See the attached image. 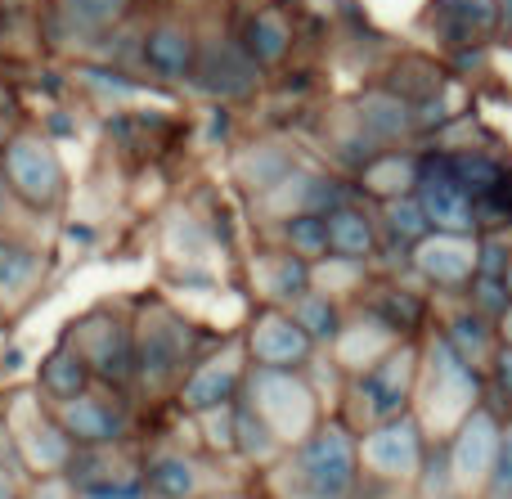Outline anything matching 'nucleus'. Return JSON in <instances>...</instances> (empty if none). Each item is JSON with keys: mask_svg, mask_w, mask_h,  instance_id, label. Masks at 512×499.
Returning a JSON list of instances; mask_svg holds the SVG:
<instances>
[{"mask_svg": "<svg viewBox=\"0 0 512 499\" xmlns=\"http://www.w3.org/2000/svg\"><path fill=\"white\" fill-rule=\"evenodd\" d=\"M63 338L72 342V347L81 351V360H86L90 378H95L99 387H108V392L126 396V401H135V338H131V311H122V306H90L86 315H77V320L68 324V333ZM140 405V401H135Z\"/></svg>", "mask_w": 512, "mask_h": 499, "instance_id": "8", "label": "nucleus"}, {"mask_svg": "<svg viewBox=\"0 0 512 499\" xmlns=\"http://www.w3.org/2000/svg\"><path fill=\"white\" fill-rule=\"evenodd\" d=\"M373 212H378V230H382V252H400L409 266V248L414 243H423L427 234H432V225H427L423 207H418V198H391V203H373Z\"/></svg>", "mask_w": 512, "mask_h": 499, "instance_id": "33", "label": "nucleus"}, {"mask_svg": "<svg viewBox=\"0 0 512 499\" xmlns=\"http://www.w3.org/2000/svg\"><path fill=\"white\" fill-rule=\"evenodd\" d=\"M400 342L405 338H396L373 311H364V306H346V320H342V329H337V338L324 347V360H328V369L346 383V378L373 369L378 360H387Z\"/></svg>", "mask_w": 512, "mask_h": 499, "instance_id": "20", "label": "nucleus"}, {"mask_svg": "<svg viewBox=\"0 0 512 499\" xmlns=\"http://www.w3.org/2000/svg\"><path fill=\"white\" fill-rule=\"evenodd\" d=\"M418 207H423L427 225L441 234H481L486 230V207L468 194L454 167L445 162V153H427L423 158V176L414 189Z\"/></svg>", "mask_w": 512, "mask_h": 499, "instance_id": "14", "label": "nucleus"}, {"mask_svg": "<svg viewBox=\"0 0 512 499\" xmlns=\"http://www.w3.org/2000/svg\"><path fill=\"white\" fill-rule=\"evenodd\" d=\"M369 266H360V261H342V257H324L310 266V288H319V293H328L333 302L342 306H355L364 297V288H369Z\"/></svg>", "mask_w": 512, "mask_h": 499, "instance_id": "37", "label": "nucleus"}, {"mask_svg": "<svg viewBox=\"0 0 512 499\" xmlns=\"http://www.w3.org/2000/svg\"><path fill=\"white\" fill-rule=\"evenodd\" d=\"M131 5H135V0H59V14H63V23H68L77 36L99 41V36H108L113 27L126 23Z\"/></svg>", "mask_w": 512, "mask_h": 499, "instance_id": "36", "label": "nucleus"}, {"mask_svg": "<svg viewBox=\"0 0 512 499\" xmlns=\"http://www.w3.org/2000/svg\"><path fill=\"white\" fill-rule=\"evenodd\" d=\"M283 455H288V450L270 437V428H265V423L256 419L243 401H234V459H239V464H248V468L270 473Z\"/></svg>", "mask_w": 512, "mask_h": 499, "instance_id": "35", "label": "nucleus"}, {"mask_svg": "<svg viewBox=\"0 0 512 499\" xmlns=\"http://www.w3.org/2000/svg\"><path fill=\"white\" fill-rule=\"evenodd\" d=\"M41 225L45 221H36V216L18 203L14 189H9V180H5V171H0V234H27V239H36Z\"/></svg>", "mask_w": 512, "mask_h": 499, "instance_id": "43", "label": "nucleus"}, {"mask_svg": "<svg viewBox=\"0 0 512 499\" xmlns=\"http://www.w3.org/2000/svg\"><path fill=\"white\" fill-rule=\"evenodd\" d=\"M239 338L248 360L261 369H310L319 360V347L306 338V329L279 306H256Z\"/></svg>", "mask_w": 512, "mask_h": 499, "instance_id": "16", "label": "nucleus"}, {"mask_svg": "<svg viewBox=\"0 0 512 499\" xmlns=\"http://www.w3.org/2000/svg\"><path fill=\"white\" fill-rule=\"evenodd\" d=\"M351 113L378 149H409V140L423 135V126H418V108L409 104V99H400L396 90H387V86L360 90V95L351 99Z\"/></svg>", "mask_w": 512, "mask_h": 499, "instance_id": "24", "label": "nucleus"}, {"mask_svg": "<svg viewBox=\"0 0 512 499\" xmlns=\"http://www.w3.org/2000/svg\"><path fill=\"white\" fill-rule=\"evenodd\" d=\"M495 9H499V36L512 41V0H495Z\"/></svg>", "mask_w": 512, "mask_h": 499, "instance_id": "49", "label": "nucleus"}, {"mask_svg": "<svg viewBox=\"0 0 512 499\" xmlns=\"http://www.w3.org/2000/svg\"><path fill=\"white\" fill-rule=\"evenodd\" d=\"M351 194H355V185L342 171H333L328 162L306 158L292 176H283L279 185L265 189L261 198H248V207H252V221L261 225V230H270V225H283V221H292V216H328Z\"/></svg>", "mask_w": 512, "mask_h": 499, "instance_id": "11", "label": "nucleus"}, {"mask_svg": "<svg viewBox=\"0 0 512 499\" xmlns=\"http://www.w3.org/2000/svg\"><path fill=\"white\" fill-rule=\"evenodd\" d=\"M144 486H149V499H221L234 495L239 482L230 473V459L207 455L203 446H162L144 455Z\"/></svg>", "mask_w": 512, "mask_h": 499, "instance_id": "12", "label": "nucleus"}, {"mask_svg": "<svg viewBox=\"0 0 512 499\" xmlns=\"http://www.w3.org/2000/svg\"><path fill=\"white\" fill-rule=\"evenodd\" d=\"M63 432H68L77 446H126L135 432V401L108 392V387H90L77 401L54 405Z\"/></svg>", "mask_w": 512, "mask_h": 499, "instance_id": "15", "label": "nucleus"}, {"mask_svg": "<svg viewBox=\"0 0 512 499\" xmlns=\"http://www.w3.org/2000/svg\"><path fill=\"white\" fill-rule=\"evenodd\" d=\"M355 306L373 311L396 338H405V342H418L432 333V306H427V297L414 293V288H405L400 279H369V288H364V297Z\"/></svg>", "mask_w": 512, "mask_h": 499, "instance_id": "26", "label": "nucleus"}, {"mask_svg": "<svg viewBox=\"0 0 512 499\" xmlns=\"http://www.w3.org/2000/svg\"><path fill=\"white\" fill-rule=\"evenodd\" d=\"M432 459V441L423 437L414 414L360 432V477L387 491H409L423 482V468Z\"/></svg>", "mask_w": 512, "mask_h": 499, "instance_id": "10", "label": "nucleus"}, {"mask_svg": "<svg viewBox=\"0 0 512 499\" xmlns=\"http://www.w3.org/2000/svg\"><path fill=\"white\" fill-rule=\"evenodd\" d=\"M504 284H508V297H512V266H508V275H504Z\"/></svg>", "mask_w": 512, "mask_h": 499, "instance_id": "52", "label": "nucleus"}, {"mask_svg": "<svg viewBox=\"0 0 512 499\" xmlns=\"http://www.w3.org/2000/svg\"><path fill=\"white\" fill-rule=\"evenodd\" d=\"M486 396L495 401V410L512 419V347H499L495 360L486 369Z\"/></svg>", "mask_w": 512, "mask_h": 499, "instance_id": "44", "label": "nucleus"}, {"mask_svg": "<svg viewBox=\"0 0 512 499\" xmlns=\"http://www.w3.org/2000/svg\"><path fill=\"white\" fill-rule=\"evenodd\" d=\"M481 252H477V279H504L512 266V239L504 230H481Z\"/></svg>", "mask_w": 512, "mask_h": 499, "instance_id": "42", "label": "nucleus"}, {"mask_svg": "<svg viewBox=\"0 0 512 499\" xmlns=\"http://www.w3.org/2000/svg\"><path fill=\"white\" fill-rule=\"evenodd\" d=\"M243 279H248V293L256 297V306H279V311H288L301 293H310V261L283 252L279 243H265V248L248 252Z\"/></svg>", "mask_w": 512, "mask_h": 499, "instance_id": "23", "label": "nucleus"}, {"mask_svg": "<svg viewBox=\"0 0 512 499\" xmlns=\"http://www.w3.org/2000/svg\"><path fill=\"white\" fill-rule=\"evenodd\" d=\"M481 234H441L432 230L423 243L409 248V270L423 279L436 293L463 297L477 279V252H481Z\"/></svg>", "mask_w": 512, "mask_h": 499, "instance_id": "18", "label": "nucleus"}, {"mask_svg": "<svg viewBox=\"0 0 512 499\" xmlns=\"http://www.w3.org/2000/svg\"><path fill=\"white\" fill-rule=\"evenodd\" d=\"M0 432H5L9 459L23 468L32 482H50V477H68L77 441L63 432L54 405L36 392L32 383H18L5 392L0 405Z\"/></svg>", "mask_w": 512, "mask_h": 499, "instance_id": "4", "label": "nucleus"}, {"mask_svg": "<svg viewBox=\"0 0 512 499\" xmlns=\"http://www.w3.org/2000/svg\"><path fill=\"white\" fill-rule=\"evenodd\" d=\"M274 477H288V499H360V437L346 428L337 414H328L301 446H292L279 464L270 468Z\"/></svg>", "mask_w": 512, "mask_h": 499, "instance_id": "3", "label": "nucleus"}, {"mask_svg": "<svg viewBox=\"0 0 512 499\" xmlns=\"http://www.w3.org/2000/svg\"><path fill=\"white\" fill-rule=\"evenodd\" d=\"M131 338H135V401L140 405L176 401L189 369L212 347L207 333L198 329V320H189L167 297H140L131 306Z\"/></svg>", "mask_w": 512, "mask_h": 499, "instance_id": "1", "label": "nucleus"}, {"mask_svg": "<svg viewBox=\"0 0 512 499\" xmlns=\"http://www.w3.org/2000/svg\"><path fill=\"white\" fill-rule=\"evenodd\" d=\"M481 401H486V374L477 365H468L432 329L418 342V387H414V410H409L418 419V428H423V437L432 446H445Z\"/></svg>", "mask_w": 512, "mask_h": 499, "instance_id": "2", "label": "nucleus"}, {"mask_svg": "<svg viewBox=\"0 0 512 499\" xmlns=\"http://www.w3.org/2000/svg\"><path fill=\"white\" fill-rule=\"evenodd\" d=\"M445 153V162L454 167V176L468 185V194L477 198L481 207L486 203H495L499 194H504V185H508V167L495 158V153H486V149H441Z\"/></svg>", "mask_w": 512, "mask_h": 499, "instance_id": "34", "label": "nucleus"}, {"mask_svg": "<svg viewBox=\"0 0 512 499\" xmlns=\"http://www.w3.org/2000/svg\"><path fill=\"white\" fill-rule=\"evenodd\" d=\"M32 387L45 396L50 405H63V401H77L81 392H90L95 387V378H90L86 360H81V351L72 347L68 338H59L50 351H45V360L36 365V378Z\"/></svg>", "mask_w": 512, "mask_h": 499, "instance_id": "32", "label": "nucleus"}, {"mask_svg": "<svg viewBox=\"0 0 512 499\" xmlns=\"http://www.w3.org/2000/svg\"><path fill=\"white\" fill-rule=\"evenodd\" d=\"M504 414L495 410V401H481L468 419L459 423L450 441L441 446L445 455V477H450V491L463 499H486L490 477H495V459L504 446Z\"/></svg>", "mask_w": 512, "mask_h": 499, "instance_id": "9", "label": "nucleus"}, {"mask_svg": "<svg viewBox=\"0 0 512 499\" xmlns=\"http://www.w3.org/2000/svg\"><path fill=\"white\" fill-rule=\"evenodd\" d=\"M243 405L256 419L270 428V437L283 450L301 446L319 423L328 419L324 410V387L306 374V369H248V383H243Z\"/></svg>", "mask_w": 512, "mask_h": 499, "instance_id": "6", "label": "nucleus"}, {"mask_svg": "<svg viewBox=\"0 0 512 499\" xmlns=\"http://www.w3.org/2000/svg\"><path fill=\"white\" fill-rule=\"evenodd\" d=\"M261 81H265V72L248 59L239 36H221V41L198 45V68L189 86L203 90L212 104H221V108L243 104V99H252L261 90Z\"/></svg>", "mask_w": 512, "mask_h": 499, "instance_id": "17", "label": "nucleus"}, {"mask_svg": "<svg viewBox=\"0 0 512 499\" xmlns=\"http://www.w3.org/2000/svg\"><path fill=\"white\" fill-rule=\"evenodd\" d=\"M301 162H306V153L297 149L292 135L261 131V135H248V140L230 153V180L239 185L243 198H261L265 189H274L283 176H292Z\"/></svg>", "mask_w": 512, "mask_h": 499, "instance_id": "19", "label": "nucleus"}, {"mask_svg": "<svg viewBox=\"0 0 512 499\" xmlns=\"http://www.w3.org/2000/svg\"><path fill=\"white\" fill-rule=\"evenodd\" d=\"M324 221H328V257L360 261V266H373V261L382 257V230H378L373 203H360V198L351 194L346 203H337Z\"/></svg>", "mask_w": 512, "mask_h": 499, "instance_id": "27", "label": "nucleus"}, {"mask_svg": "<svg viewBox=\"0 0 512 499\" xmlns=\"http://www.w3.org/2000/svg\"><path fill=\"white\" fill-rule=\"evenodd\" d=\"M297 499H306V495H297Z\"/></svg>", "mask_w": 512, "mask_h": 499, "instance_id": "54", "label": "nucleus"}, {"mask_svg": "<svg viewBox=\"0 0 512 499\" xmlns=\"http://www.w3.org/2000/svg\"><path fill=\"white\" fill-rule=\"evenodd\" d=\"M9 135H14V117H9V113H0V149H5V140H9Z\"/></svg>", "mask_w": 512, "mask_h": 499, "instance_id": "51", "label": "nucleus"}, {"mask_svg": "<svg viewBox=\"0 0 512 499\" xmlns=\"http://www.w3.org/2000/svg\"><path fill=\"white\" fill-rule=\"evenodd\" d=\"M423 27L450 50H481L490 36H499L495 0H432L423 9Z\"/></svg>", "mask_w": 512, "mask_h": 499, "instance_id": "25", "label": "nucleus"}, {"mask_svg": "<svg viewBox=\"0 0 512 499\" xmlns=\"http://www.w3.org/2000/svg\"><path fill=\"white\" fill-rule=\"evenodd\" d=\"M194 432L198 446L216 459H230L234 464V405H216V410L194 414Z\"/></svg>", "mask_w": 512, "mask_h": 499, "instance_id": "41", "label": "nucleus"}, {"mask_svg": "<svg viewBox=\"0 0 512 499\" xmlns=\"http://www.w3.org/2000/svg\"><path fill=\"white\" fill-rule=\"evenodd\" d=\"M463 302L472 306V311H481V315H490V320L499 324V315L512 306V297H508V284L504 279H472V288L463 293Z\"/></svg>", "mask_w": 512, "mask_h": 499, "instance_id": "45", "label": "nucleus"}, {"mask_svg": "<svg viewBox=\"0 0 512 499\" xmlns=\"http://www.w3.org/2000/svg\"><path fill=\"white\" fill-rule=\"evenodd\" d=\"M265 234H270V243H279L283 252L310 261V266L328 257V221L324 216H292V221H283V225H270Z\"/></svg>", "mask_w": 512, "mask_h": 499, "instance_id": "39", "label": "nucleus"}, {"mask_svg": "<svg viewBox=\"0 0 512 499\" xmlns=\"http://www.w3.org/2000/svg\"><path fill=\"white\" fill-rule=\"evenodd\" d=\"M499 347H512V306L499 315Z\"/></svg>", "mask_w": 512, "mask_h": 499, "instance_id": "50", "label": "nucleus"}, {"mask_svg": "<svg viewBox=\"0 0 512 499\" xmlns=\"http://www.w3.org/2000/svg\"><path fill=\"white\" fill-rule=\"evenodd\" d=\"M243 50H248V59L256 63L261 72H274L283 68V63L292 59V41H297V27H292V18L283 14V9H252L248 23H243L239 32Z\"/></svg>", "mask_w": 512, "mask_h": 499, "instance_id": "31", "label": "nucleus"}, {"mask_svg": "<svg viewBox=\"0 0 512 499\" xmlns=\"http://www.w3.org/2000/svg\"><path fill=\"white\" fill-rule=\"evenodd\" d=\"M248 347H243V338L234 333V338H216L212 347L198 356V365L189 369L185 387L176 392V405L194 419V414L203 410H216V405H234L243 396V383H248Z\"/></svg>", "mask_w": 512, "mask_h": 499, "instance_id": "13", "label": "nucleus"}, {"mask_svg": "<svg viewBox=\"0 0 512 499\" xmlns=\"http://www.w3.org/2000/svg\"><path fill=\"white\" fill-rule=\"evenodd\" d=\"M486 499H512V419L504 423V446H499L495 477H490Z\"/></svg>", "mask_w": 512, "mask_h": 499, "instance_id": "47", "label": "nucleus"}, {"mask_svg": "<svg viewBox=\"0 0 512 499\" xmlns=\"http://www.w3.org/2000/svg\"><path fill=\"white\" fill-rule=\"evenodd\" d=\"M432 499H463V495H454V491H445V495H432Z\"/></svg>", "mask_w": 512, "mask_h": 499, "instance_id": "53", "label": "nucleus"}, {"mask_svg": "<svg viewBox=\"0 0 512 499\" xmlns=\"http://www.w3.org/2000/svg\"><path fill=\"white\" fill-rule=\"evenodd\" d=\"M162 252H167V261L176 270H207L216 261V252L221 248V234L212 230L207 221H198L189 207H171V216L162 221Z\"/></svg>", "mask_w": 512, "mask_h": 499, "instance_id": "29", "label": "nucleus"}, {"mask_svg": "<svg viewBox=\"0 0 512 499\" xmlns=\"http://www.w3.org/2000/svg\"><path fill=\"white\" fill-rule=\"evenodd\" d=\"M288 315L306 329V338L315 342L319 351L328 347V342L337 338V329H342V320H346V306L342 302H333L328 293H319V288H310V293H301L297 302L288 306Z\"/></svg>", "mask_w": 512, "mask_h": 499, "instance_id": "38", "label": "nucleus"}, {"mask_svg": "<svg viewBox=\"0 0 512 499\" xmlns=\"http://www.w3.org/2000/svg\"><path fill=\"white\" fill-rule=\"evenodd\" d=\"M432 329L441 333V338L450 342L463 360H468V365H477L481 374L490 369V360H495V351H499V324L490 320V315L472 311L468 302H459V311L441 315Z\"/></svg>", "mask_w": 512, "mask_h": 499, "instance_id": "30", "label": "nucleus"}, {"mask_svg": "<svg viewBox=\"0 0 512 499\" xmlns=\"http://www.w3.org/2000/svg\"><path fill=\"white\" fill-rule=\"evenodd\" d=\"M27 486H32V477H27L14 459H0V499H23Z\"/></svg>", "mask_w": 512, "mask_h": 499, "instance_id": "48", "label": "nucleus"}, {"mask_svg": "<svg viewBox=\"0 0 512 499\" xmlns=\"http://www.w3.org/2000/svg\"><path fill=\"white\" fill-rule=\"evenodd\" d=\"M77 81L86 86V95L104 99V104H113V108H122V104H131V99L144 95V86L131 77V72L108 68V63H86V68H77Z\"/></svg>", "mask_w": 512, "mask_h": 499, "instance_id": "40", "label": "nucleus"}, {"mask_svg": "<svg viewBox=\"0 0 512 499\" xmlns=\"http://www.w3.org/2000/svg\"><path fill=\"white\" fill-rule=\"evenodd\" d=\"M198 45H203V36L194 32V23H189V18L167 14L140 36V68L149 72L153 81H167V86L194 81Z\"/></svg>", "mask_w": 512, "mask_h": 499, "instance_id": "21", "label": "nucleus"}, {"mask_svg": "<svg viewBox=\"0 0 512 499\" xmlns=\"http://www.w3.org/2000/svg\"><path fill=\"white\" fill-rule=\"evenodd\" d=\"M423 158L418 149H382L364 162L351 176L355 194L364 203H391V198H409L418 189V176H423Z\"/></svg>", "mask_w": 512, "mask_h": 499, "instance_id": "28", "label": "nucleus"}, {"mask_svg": "<svg viewBox=\"0 0 512 499\" xmlns=\"http://www.w3.org/2000/svg\"><path fill=\"white\" fill-rule=\"evenodd\" d=\"M54 261L41 248V239L27 234H0V315H18L23 306L36 302L45 288Z\"/></svg>", "mask_w": 512, "mask_h": 499, "instance_id": "22", "label": "nucleus"}, {"mask_svg": "<svg viewBox=\"0 0 512 499\" xmlns=\"http://www.w3.org/2000/svg\"><path fill=\"white\" fill-rule=\"evenodd\" d=\"M414 387H418V342H400L387 360L346 378L333 414L360 437V432L382 428V423L414 410Z\"/></svg>", "mask_w": 512, "mask_h": 499, "instance_id": "7", "label": "nucleus"}, {"mask_svg": "<svg viewBox=\"0 0 512 499\" xmlns=\"http://www.w3.org/2000/svg\"><path fill=\"white\" fill-rule=\"evenodd\" d=\"M0 171H5L14 198L36 216V221H59L68 212L72 176L59 144L41 126H14V135L0 149Z\"/></svg>", "mask_w": 512, "mask_h": 499, "instance_id": "5", "label": "nucleus"}, {"mask_svg": "<svg viewBox=\"0 0 512 499\" xmlns=\"http://www.w3.org/2000/svg\"><path fill=\"white\" fill-rule=\"evenodd\" d=\"M72 499H149L144 477H122V482H90L72 486Z\"/></svg>", "mask_w": 512, "mask_h": 499, "instance_id": "46", "label": "nucleus"}]
</instances>
